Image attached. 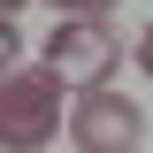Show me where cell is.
<instances>
[{"label": "cell", "mask_w": 153, "mask_h": 153, "mask_svg": "<svg viewBox=\"0 0 153 153\" xmlns=\"http://www.w3.org/2000/svg\"><path fill=\"white\" fill-rule=\"evenodd\" d=\"M61 130V84L46 69H8L0 76V153H38Z\"/></svg>", "instance_id": "obj_1"}, {"label": "cell", "mask_w": 153, "mask_h": 153, "mask_svg": "<svg viewBox=\"0 0 153 153\" xmlns=\"http://www.w3.org/2000/svg\"><path fill=\"white\" fill-rule=\"evenodd\" d=\"M115 61H123V46H115L107 23L61 16L54 38H46V76H54V84H76V92H107V69Z\"/></svg>", "instance_id": "obj_2"}, {"label": "cell", "mask_w": 153, "mask_h": 153, "mask_svg": "<svg viewBox=\"0 0 153 153\" xmlns=\"http://www.w3.org/2000/svg\"><path fill=\"white\" fill-rule=\"evenodd\" d=\"M69 146L76 153H138L146 146V107L123 92H84L69 115Z\"/></svg>", "instance_id": "obj_3"}, {"label": "cell", "mask_w": 153, "mask_h": 153, "mask_svg": "<svg viewBox=\"0 0 153 153\" xmlns=\"http://www.w3.org/2000/svg\"><path fill=\"white\" fill-rule=\"evenodd\" d=\"M54 8H69L76 23H100V16H107V8H115V0H54Z\"/></svg>", "instance_id": "obj_4"}, {"label": "cell", "mask_w": 153, "mask_h": 153, "mask_svg": "<svg viewBox=\"0 0 153 153\" xmlns=\"http://www.w3.org/2000/svg\"><path fill=\"white\" fill-rule=\"evenodd\" d=\"M23 54V38H16V23H0V76H8V61Z\"/></svg>", "instance_id": "obj_5"}, {"label": "cell", "mask_w": 153, "mask_h": 153, "mask_svg": "<svg viewBox=\"0 0 153 153\" xmlns=\"http://www.w3.org/2000/svg\"><path fill=\"white\" fill-rule=\"evenodd\" d=\"M16 8H23V0H0V23H16Z\"/></svg>", "instance_id": "obj_6"}]
</instances>
